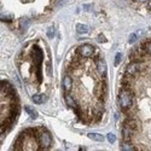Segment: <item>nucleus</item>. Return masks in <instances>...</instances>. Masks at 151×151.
Masks as SVG:
<instances>
[{"instance_id": "1", "label": "nucleus", "mask_w": 151, "mask_h": 151, "mask_svg": "<svg viewBox=\"0 0 151 151\" xmlns=\"http://www.w3.org/2000/svg\"><path fill=\"white\" fill-rule=\"evenodd\" d=\"M119 104H120V108L125 111L128 110V109L132 106L133 97H132V93L128 90H122L120 92V94H119Z\"/></svg>"}, {"instance_id": "2", "label": "nucleus", "mask_w": 151, "mask_h": 151, "mask_svg": "<svg viewBox=\"0 0 151 151\" xmlns=\"http://www.w3.org/2000/svg\"><path fill=\"white\" fill-rule=\"evenodd\" d=\"M52 144V137L51 134L47 132V131H44L41 132L40 135H39V145L41 149H49Z\"/></svg>"}, {"instance_id": "3", "label": "nucleus", "mask_w": 151, "mask_h": 151, "mask_svg": "<svg viewBox=\"0 0 151 151\" xmlns=\"http://www.w3.org/2000/svg\"><path fill=\"white\" fill-rule=\"evenodd\" d=\"M78 53L84 58L92 57L93 53H94V47L92 45H90V44H84L78 49Z\"/></svg>"}, {"instance_id": "4", "label": "nucleus", "mask_w": 151, "mask_h": 151, "mask_svg": "<svg viewBox=\"0 0 151 151\" xmlns=\"http://www.w3.org/2000/svg\"><path fill=\"white\" fill-rule=\"evenodd\" d=\"M141 70V65L139 62H132L131 64H128L126 68V74L129 75V76H134L139 71Z\"/></svg>"}, {"instance_id": "5", "label": "nucleus", "mask_w": 151, "mask_h": 151, "mask_svg": "<svg viewBox=\"0 0 151 151\" xmlns=\"http://www.w3.org/2000/svg\"><path fill=\"white\" fill-rule=\"evenodd\" d=\"M95 68H97V71L100 76H105L108 68H106V63L104 62V59H98L95 62Z\"/></svg>"}, {"instance_id": "6", "label": "nucleus", "mask_w": 151, "mask_h": 151, "mask_svg": "<svg viewBox=\"0 0 151 151\" xmlns=\"http://www.w3.org/2000/svg\"><path fill=\"white\" fill-rule=\"evenodd\" d=\"M32 57H33L34 62H35V64L38 67H40V63H41V60H43V52H41V50L38 46H34L33 52H32Z\"/></svg>"}, {"instance_id": "7", "label": "nucleus", "mask_w": 151, "mask_h": 151, "mask_svg": "<svg viewBox=\"0 0 151 151\" xmlns=\"http://www.w3.org/2000/svg\"><path fill=\"white\" fill-rule=\"evenodd\" d=\"M133 132L134 129H132L129 126H127L125 123V126L122 128V138H123V141H129L132 139V135H133Z\"/></svg>"}, {"instance_id": "8", "label": "nucleus", "mask_w": 151, "mask_h": 151, "mask_svg": "<svg viewBox=\"0 0 151 151\" xmlns=\"http://www.w3.org/2000/svg\"><path fill=\"white\" fill-rule=\"evenodd\" d=\"M63 88H64V91L67 93L71 91V88H73V79L69 76V75H65V76L63 78Z\"/></svg>"}, {"instance_id": "9", "label": "nucleus", "mask_w": 151, "mask_h": 151, "mask_svg": "<svg viewBox=\"0 0 151 151\" xmlns=\"http://www.w3.org/2000/svg\"><path fill=\"white\" fill-rule=\"evenodd\" d=\"M64 99H65V103H67V105L69 106V108H71V109H78V104H76V102H75V99L71 97L70 94H65V97H64Z\"/></svg>"}, {"instance_id": "10", "label": "nucleus", "mask_w": 151, "mask_h": 151, "mask_svg": "<svg viewBox=\"0 0 151 151\" xmlns=\"http://www.w3.org/2000/svg\"><path fill=\"white\" fill-rule=\"evenodd\" d=\"M32 100L35 104H43V103L46 102V95L45 94H34L32 97Z\"/></svg>"}, {"instance_id": "11", "label": "nucleus", "mask_w": 151, "mask_h": 151, "mask_svg": "<svg viewBox=\"0 0 151 151\" xmlns=\"http://www.w3.org/2000/svg\"><path fill=\"white\" fill-rule=\"evenodd\" d=\"M76 32L79 34H87L88 32H90V27L86 25V24H82V23H79L76 25Z\"/></svg>"}, {"instance_id": "12", "label": "nucleus", "mask_w": 151, "mask_h": 151, "mask_svg": "<svg viewBox=\"0 0 151 151\" xmlns=\"http://www.w3.org/2000/svg\"><path fill=\"white\" fill-rule=\"evenodd\" d=\"M87 137L90 139L94 140V141H103V140H104V135H102L99 133H88Z\"/></svg>"}, {"instance_id": "13", "label": "nucleus", "mask_w": 151, "mask_h": 151, "mask_svg": "<svg viewBox=\"0 0 151 151\" xmlns=\"http://www.w3.org/2000/svg\"><path fill=\"white\" fill-rule=\"evenodd\" d=\"M143 34V30H138V32H135V33H133V34H131V36H129V39H128V43L129 44H134L137 40H138V38Z\"/></svg>"}, {"instance_id": "14", "label": "nucleus", "mask_w": 151, "mask_h": 151, "mask_svg": "<svg viewBox=\"0 0 151 151\" xmlns=\"http://www.w3.org/2000/svg\"><path fill=\"white\" fill-rule=\"evenodd\" d=\"M126 125L129 126L132 129H134V131H135V129H138V121L134 120V119H128L126 121Z\"/></svg>"}, {"instance_id": "15", "label": "nucleus", "mask_w": 151, "mask_h": 151, "mask_svg": "<svg viewBox=\"0 0 151 151\" xmlns=\"http://www.w3.org/2000/svg\"><path fill=\"white\" fill-rule=\"evenodd\" d=\"M25 111L29 114V116H30V117H32L33 120H35V119H36V116H38V115H36V111L34 110L33 108H30V106H25Z\"/></svg>"}, {"instance_id": "16", "label": "nucleus", "mask_w": 151, "mask_h": 151, "mask_svg": "<svg viewBox=\"0 0 151 151\" xmlns=\"http://www.w3.org/2000/svg\"><path fill=\"white\" fill-rule=\"evenodd\" d=\"M121 149L122 150H134L135 148L132 145V144H129V141H123V144L121 145Z\"/></svg>"}, {"instance_id": "17", "label": "nucleus", "mask_w": 151, "mask_h": 151, "mask_svg": "<svg viewBox=\"0 0 151 151\" xmlns=\"http://www.w3.org/2000/svg\"><path fill=\"white\" fill-rule=\"evenodd\" d=\"M121 59H122V53L121 52H117L115 56V65H119L121 63Z\"/></svg>"}, {"instance_id": "18", "label": "nucleus", "mask_w": 151, "mask_h": 151, "mask_svg": "<svg viewBox=\"0 0 151 151\" xmlns=\"http://www.w3.org/2000/svg\"><path fill=\"white\" fill-rule=\"evenodd\" d=\"M106 139L109 140V143H111V144H114L115 141H116V137L113 134V133H109L108 135H106Z\"/></svg>"}, {"instance_id": "19", "label": "nucleus", "mask_w": 151, "mask_h": 151, "mask_svg": "<svg viewBox=\"0 0 151 151\" xmlns=\"http://www.w3.org/2000/svg\"><path fill=\"white\" fill-rule=\"evenodd\" d=\"M47 36H49L50 39H52L54 36V28L53 27H50V28L47 29Z\"/></svg>"}, {"instance_id": "20", "label": "nucleus", "mask_w": 151, "mask_h": 151, "mask_svg": "<svg viewBox=\"0 0 151 151\" xmlns=\"http://www.w3.org/2000/svg\"><path fill=\"white\" fill-rule=\"evenodd\" d=\"M145 50L149 54H151V41H149V43L145 45Z\"/></svg>"}, {"instance_id": "21", "label": "nucleus", "mask_w": 151, "mask_h": 151, "mask_svg": "<svg viewBox=\"0 0 151 151\" xmlns=\"http://www.w3.org/2000/svg\"><path fill=\"white\" fill-rule=\"evenodd\" d=\"M98 40H99V41H102V43H104V41H105V39H104V36H103V35H102V34H100V35L98 36Z\"/></svg>"}, {"instance_id": "22", "label": "nucleus", "mask_w": 151, "mask_h": 151, "mask_svg": "<svg viewBox=\"0 0 151 151\" xmlns=\"http://www.w3.org/2000/svg\"><path fill=\"white\" fill-rule=\"evenodd\" d=\"M137 1H138V3H141V4H144V3H148L149 0H137Z\"/></svg>"}, {"instance_id": "23", "label": "nucleus", "mask_w": 151, "mask_h": 151, "mask_svg": "<svg viewBox=\"0 0 151 151\" xmlns=\"http://www.w3.org/2000/svg\"><path fill=\"white\" fill-rule=\"evenodd\" d=\"M148 6H149V9H151V0H149V1H148Z\"/></svg>"}]
</instances>
